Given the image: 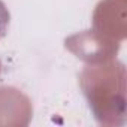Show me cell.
I'll use <instances>...</instances> for the list:
<instances>
[{
    "label": "cell",
    "instance_id": "1",
    "mask_svg": "<svg viewBox=\"0 0 127 127\" xmlns=\"http://www.w3.org/2000/svg\"><path fill=\"white\" fill-rule=\"evenodd\" d=\"M123 64H93L81 73V88L99 121L103 115L115 114L117 87L124 85Z\"/></svg>",
    "mask_w": 127,
    "mask_h": 127
},
{
    "label": "cell",
    "instance_id": "2",
    "mask_svg": "<svg viewBox=\"0 0 127 127\" xmlns=\"http://www.w3.org/2000/svg\"><path fill=\"white\" fill-rule=\"evenodd\" d=\"M66 48L76 54V57L90 63H103L115 52L112 42L103 39L96 32H84L66 39Z\"/></svg>",
    "mask_w": 127,
    "mask_h": 127
},
{
    "label": "cell",
    "instance_id": "3",
    "mask_svg": "<svg viewBox=\"0 0 127 127\" xmlns=\"http://www.w3.org/2000/svg\"><path fill=\"white\" fill-rule=\"evenodd\" d=\"M9 20H11V14L6 8V5L0 0V39H3L6 32H8Z\"/></svg>",
    "mask_w": 127,
    "mask_h": 127
},
{
    "label": "cell",
    "instance_id": "4",
    "mask_svg": "<svg viewBox=\"0 0 127 127\" xmlns=\"http://www.w3.org/2000/svg\"><path fill=\"white\" fill-rule=\"evenodd\" d=\"M0 67H2V64H0Z\"/></svg>",
    "mask_w": 127,
    "mask_h": 127
}]
</instances>
